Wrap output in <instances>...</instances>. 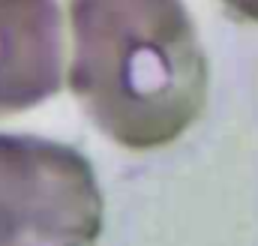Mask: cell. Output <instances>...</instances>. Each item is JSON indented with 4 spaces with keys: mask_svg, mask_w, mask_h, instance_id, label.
I'll return each mask as SVG.
<instances>
[{
    "mask_svg": "<svg viewBox=\"0 0 258 246\" xmlns=\"http://www.w3.org/2000/svg\"><path fill=\"white\" fill-rule=\"evenodd\" d=\"M66 87L111 144L159 150L201 120L210 60L186 0H66Z\"/></svg>",
    "mask_w": 258,
    "mask_h": 246,
    "instance_id": "obj_1",
    "label": "cell"
},
{
    "mask_svg": "<svg viewBox=\"0 0 258 246\" xmlns=\"http://www.w3.org/2000/svg\"><path fill=\"white\" fill-rule=\"evenodd\" d=\"M105 201L75 147L0 132V246H96Z\"/></svg>",
    "mask_w": 258,
    "mask_h": 246,
    "instance_id": "obj_2",
    "label": "cell"
},
{
    "mask_svg": "<svg viewBox=\"0 0 258 246\" xmlns=\"http://www.w3.org/2000/svg\"><path fill=\"white\" fill-rule=\"evenodd\" d=\"M66 84V18L57 0H0V120L54 99Z\"/></svg>",
    "mask_w": 258,
    "mask_h": 246,
    "instance_id": "obj_3",
    "label": "cell"
},
{
    "mask_svg": "<svg viewBox=\"0 0 258 246\" xmlns=\"http://www.w3.org/2000/svg\"><path fill=\"white\" fill-rule=\"evenodd\" d=\"M234 18L246 21V24H258V0H219Z\"/></svg>",
    "mask_w": 258,
    "mask_h": 246,
    "instance_id": "obj_4",
    "label": "cell"
}]
</instances>
